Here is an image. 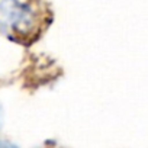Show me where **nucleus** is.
<instances>
[{"mask_svg": "<svg viewBox=\"0 0 148 148\" xmlns=\"http://www.w3.org/2000/svg\"><path fill=\"white\" fill-rule=\"evenodd\" d=\"M39 26V13L32 0H0V31L19 39L31 38Z\"/></svg>", "mask_w": 148, "mask_h": 148, "instance_id": "nucleus-1", "label": "nucleus"}]
</instances>
